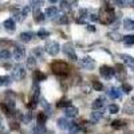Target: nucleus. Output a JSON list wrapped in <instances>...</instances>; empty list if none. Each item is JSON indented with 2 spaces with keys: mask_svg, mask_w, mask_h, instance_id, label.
I'll return each mask as SVG.
<instances>
[{
  "mask_svg": "<svg viewBox=\"0 0 134 134\" xmlns=\"http://www.w3.org/2000/svg\"><path fill=\"white\" fill-rule=\"evenodd\" d=\"M114 3L119 7H130L131 5L130 0H114Z\"/></svg>",
  "mask_w": 134,
  "mask_h": 134,
  "instance_id": "nucleus-25",
  "label": "nucleus"
},
{
  "mask_svg": "<svg viewBox=\"0 0 134 134\" xmlns=\"http://www.w3.org/2000/svg\"><path fill=\"white\" fill-rule=\"evenodd\" d=\"M62 50H63V52H64L71 60H76V59H78V58H76V52H75V50H74V47H72L71 43H66Z\"/></svg>",
  "mask_w": 134,
  "mask_h": 134,
  "instance_id": "nucleus-5",
  "label": "nucleus"
},
{
  "mask_svg": "<svg viewBox=\"0 0 134 134\" xmlns=\"http://www.w3.org/2000/svg\"><path fill=\"white\" fill-rule=\"evenodd\" d=\"M58 21H59V23H62V24H66V23H69V18H67L66 15H63V16H60L58 19Z\"/></svg>",
  "mask_w": 134,
  "mask_h": 134,
  "instance_id": "nucleus-38",
  "label": "nucleus"
},
{
  "mask_svg": "<svg viewBox=\"0 0 134 134\" xmlns=\"http://www.w3.org/2000/svg\"><path fill=\"white\" fill-rule=\"evenodd\" d=\"M121 58H122L124 63L129 67V69L134 71V58L130 57V55H127V54H122V55H121Z\"/></svg>",
  "mask_w": 134,
  "mask_h": 134,
  "instance_id": "nucleus-9",
  "label": "nucleus"
},
{
  "mask_svg": "<svg viewBox=\"0 0 134 134\" xmlns=\"http://www.w3.org/2000/svg\"><path fill=\"white\" fill-rule=\"evenodd\" d=\"M103 106H105V99H103V98H98V99H95L94 102H93V105H91L93 110H99V109H103Z\"/></svg>",
  "mask_w": 134,
  "mask_h": 134,
  "instance_id": "nucleus-16",
  "label": "nucleus"
},
{
  "mask_svg": "<svg viewBox=\"0 0 134 134\" xmlns=\"http://www.w3.org/2000/svg\"><path fill=\"white\" fill-rule=\"evenodd\" d=\"M60 9H63V11L71 9V5H69V0H62L60 2Z\"/></svg>",
  "mask_w": 134,
  "mask_h": 134,
  "instance_id": "nucleus-29",
  "label": "nucleus"
},
{
  "mask_svg": "<svg viewBox=\"0 0 134 134\" xmlns=\"http://www.w3.org/2000/svg\"><path fill=\"white\" fill-rule=\"evenodd\" d=\"M111 126H113L114 129H122V127L126 126V122L125 121H121V119H117V121L111 122Z\"/></svg>",
  "mask_w": 134,
  "mask_h": 134,
  "instance_id": "nucleus-22",
  "label": "nucleus"
},
{
  "mask_svg": "<svg viewBox=\"0 0 134 134\" xmlns=\"http://www.w3.org/2000/svg\"><path fill=\"white\" fill-rule=\"evenodd\" d=\"M87 30H88V31H93V32H94V31H95V27H94V26H91V24H88V26H87Z\"/></svg>",
  "mask_w": 134,
  "mask_h": 134,
  "instance_id": "nucleus-42",
  "label": "nucleus"
},
{
  "mask_svg": "<svg viewBox=\"0 0 134 134\" xmlns=\"http://www.w3.org/2000/svg\"><path fill=\"white\" fill-rule=\"evenodd\" d=\"M38 36H39L40 39H46V38L50 36V32H48L47 30H44V28H40V30L38 31Z\"/></svg>",
  "mask_w": 134,
  "mask_h": 134,
  "instance_id": "nucleus-26",
  "label": "nucleus"
},
{
  "mask_svg": "<svg viewBox=\"0 0 134 134\" xmlns=\"http://www.w3.org/2000/svg\"><path fill=\"white\" fill-rule=\"evenodd\" d=\"M51 70L57 75H66V74H69L70 69L64 62H54L52 66H51Z\"/></svg>",
  "mask_w": 134,
  "mask_h": 134,
  "instance_id": "nucleus-2",
  "label": "nucleus"
},
{
  "mask_svg": "<svg viewBox=\"0 0 134 134\" xmlns=\"http://www.w3.org/2000/svg\"><path fill=\"white\" fill-rule=\"evenodd\" d=\"M122 88H124V91H125L126 94H129V93L131 91V86H130L129 83H124V86H122Z\"/></svg>",
  "mask_w": 134,
  "mask_h": 134,
  "instance_id": "nucleus-37",
  "label": "nucleus"
},
{
  "mask_svg": "<svg viewBox=\"0 0 134 134\" xmlns=\"http://www.w3.org/2000/svg\"><path fill=\"white\" fill-rule=\"evenodd\" d=\"M3 85L9 86L11 85V76H3Z\"/></svg>",
  "mask_w": 134,
  "mask_h": 134,
  "instance_id": "nucleus-39",
  "label": "nucleus"
},
{
  "mask_svg": "<svg viewBox=\"0 0 134 134\" xmlns=\"http://www.w3.org/2000/svg\"><path fill=\"white\" fill-rule=\"evenodd\" d=\"M93 87L95 88L97 91H100V90H103V86L100 85L98 81H93Z\"/></svg>",
  "mask_w": 134,
  "mask_h": 134,
  "instance_id": "nucleus-32",
  "label": "nucleus"
},
{
  "mask_svg": "<svg viewBox=\"0 0 134 134\" xmlns=\"http://www.w3.org/2000/svg\"><path fill=\"white\" fill-rule=\"evenodd\" d=\"M12 55H14V59L16 62H20V60H23L26 58V50L23 47H15Z\"/></svg>",
  "mask_w": 134,
  "mask_h": 134,
  "instance_id": "nucleus-7",
  "label": "nucleus"
},
{
  "mask_svg": "<svg viewBox=\"0 0 134 134\" xmlns=\"http://www.w3.org/2000/svg\"><path fill=\"white\" fill-rule=\"evenodd\" d=\"M34 32H31V31H27V32H21L20 35H19V39L21 40V42H24V43H28V42H31L32 39H34Z\"/></svg>",
  "mask_w": 134,
  "mask_h": 134,
  "instance_id": "nucleus-11",
  "label": "nucleus"
},
{
  "mask_svg": "<svg viewBox=\"0 0 134 134\" xmlns=\"http://www.w3.org/2000/svg\"><path fill=\"white\" fill-rule=\"evenodd\" d=\"M31 119H32V114L31 113H26V115L23 117V122L24 124H28V122H31Z\"/></svg>",
  "mask_w": 134,
  "mask_h": 134,
  "instance_id": "nucleus-36",
  "label": "nucleus"
},
{
  "mask_svg": "<svg viewBox=\"0 0 134 134\" xmlns=\"http://www.w3.org/2000/svg\"><path fill=\"white\" fill-rule=\"evenodd\" d=\"M90 19H91L93 21H97V20H99V16L95 15V14H93V15H90Z\"/></svg>",
  "mask_w": 134,
  "mask_h": 134,
  "instance_id": "nucleus-40",
  "label": "nucleus"
},
{
  "mask_svg": "<svg viewBox=\"0 0 134 134\" xmlns=\"http://www.w3.org/2000/svg\"><path fill=\"white\" fill-rule=\"evenodd\" d=\"M44 15H46V18H48V19H55L59 15V9L55 8V7H48V8H46Z\"/></svg>",
  "mask_w": 134,
  "mask_h": 134,
  "instance_id": "nucleus-10",
  "label": "nucleus"
},
{
  "mask_svg": "<svg viewBox=\"0 0 134 134\" xmlns=\"http://www.w3.org/2000/svg\"><path fill=\"white\" fill-rule=\"evenodd\" d=\"M64 114H66L67 118H75V117L78 115V109L74 107V106L71 105V106H69V107H66Z\"/></svg>",
  "mask_w": 134,
  "mask_h": 134,
  "instance_id": "nucleus-12",
  "label": "nucleus"
},
{
  "mask_svg": "<svg viewBox=\"0 0 134 134\" xmlns=\"http://www.w3.org/2000/svg\"><path fill=\"white\" fill-rule=\"evenodd\" d=\"M103 117V113L100 111V109L98 111H94V113H91V121H93V124H97V122H99L100 119H102Z\"/></svg>",
  "mask_w": 134,
  "mask_h": 134,
  "instance_id": "nucleus-17",
  "label": "nucleus"
},
{
  "mask_svg": "<svg viewBox=\"0 0 134 134\" xmlns=\"http://www.w3.org/2000/svg\"><path fill=\"white\" fill-rule=\"evenodd\" d=\"M44 16H46V15H43L40 12L39 7H34V19H35L36 23H42V21L44 20Z\"/></svg>",
  "mask_w": 134,
  "mask_h": 134,
  "instance_id": "nucleus-14",
  "label": "nucleus"
},
{
  "mask_svg": "<svg viewBox=\"0 0 134 134\" xmlns=\"http://www.w3.org/2000/svg\"><path fill=\"white\" fill-rule=\"evenodd\" d=\"M44 79H46V74L40 72L39 70L34 71V81L35 82H40V81H44Z\"/></svg>",
  "mask_w": 134,
  "mask_h": 134,
  "instance_id": "nucleus-18",
  "label": "nucleus"
},
{
  "mask_svg": "<svg viewBox=\"0 0 134 134\" xmlns=\"http://www.w3.org/2000/svg\"><path fill=\"white\" fill-rule=\"evenodd\" d=\"M27 64H28V67H35V64H36L35 58H34V57H30V58L27 59Z\"/></svg>",
  "mask_w": 134,
  "mask_h": 134,
  "instance_id": "nucleus-34",
  "label": "nucleus"
},
{
  "mask_svg": "<svg viewBox=\"0 0 134 134\" xmlns=\"http://www.w3.org/2000/svg\"><path fill=\"white\" fill-rule=\"evenodd\" d=\"M11 57H12V54H11L8 50H2L0 51V59L2 60H8V59H11Z\"/></svg>",
  "mask_w": 134,
  "mask_h": 134,
  "instance_id": "nucleus-24",
  "label": "nucleus"
},
{
  "mask_svg": "<svg viewBox=\"0 0 134 134\" xmlns=\"http://www.w3.org/2000/svg\"><path fill=\"white\" fill-rule=\"evenodd\" d=\"M115 20V12L111 5H103L99 14V21L103 24H111Z\"/></svg>",
  "mask_w": 134,
  "mask_h": 134,
  "instance_id": "nucleus-1",
  "label": "nucleus"
},
{
  "mask_svg": "<svg viewBox=\"0 0 134 134\" xmlns=\"http://www.w3.org/2000/svg\"><path fill=\"white\" fill-rule=\"evenodd\" d=\"M34 54H35L38 58H43V50L40 47H36L35 50H34Z\"/></svg>",
  "mask_w": 134,
  "mask_h": 134,
  "instance_id": "nucleus-35",
  "label": "nucleus"
},
{
  "mask_svg": "<svg viewBox=\"0 0 134 134\" xmlns=\"http://www.w3.org/2000/svg\"><path fill=\"white\" fill-rule=\"evenodd\" d=\"M107 110H109L110 114H117L118 111H119V106L115 105V103H113V105H110V106L107 107Z\"/></svg>",
  "mask_w": 134,
  "mask_h": 134,
  "instance_id": "nucleus-28",
  "label": "nucleus"
},
{
  "mask_svg": "<svg viewBox=\"0 0 134 134\" xmlns=\"http://www.w3.org/2000/svg\"><path fill=\"white\" fill-rule=\"evenodd\" d=\"M2 122H3V121H2V117H0V126H2Z\"/></svg>",
  "mask_w": 134,
  "mask_h": 134,
  "instance_id": "nucleus-45",
  "label": "nucleus"
},
{
  "mask_svg": "<svg viewBox=\"0 0 134 134\" xmlns=\"http://www.w3.org/2000/svg\"><path fill=\"white\" fill-rule=\"evenodd\" d=\"M124 42H125V44L131 46V44H134V36L133 35H126V36H124Z\"/></svg>",
  "mask_w": 134,
  "mask_h": 134,
  "instance_id": "nucleus-30",
  "label": "nucleus"
},
{
  "mask_svg": "<svg viewBox=\"0 0 134 134\" xmlns=\"http://www.w3.org/2000/svg\"><path fill=\"white\" fill-rule=\"evenodd\" d=\"M81 64H82V67H85L86 70H93L94 66H95V62L90 57H85V58L81 59Z\"/></svg>",
  "mask_w": 134,
  "mask_h": 134,
  "instance_id": "nucleus-8",
  "label": "nucleus"
},
{
  "mask_svg": "<svg viewBox=\"0 0 134 134\" xmlns=\"http://www.w3.org/2000/svg\"><path fill=\"white\" fill-rule=\"evenodd\" d=\"M67 130H69L71 134H75V133H78L81 130V127L78 126V124H75V122H71L70 121V125H69V127H67Z\"/></svg>",
  "mask_w": 134,
  "mask_h": 134,
  "instance_id": "nucleus-21",
  "label": "nucleus"
},
{
  "mask_svg": "<svg viewBox=\"0 0 134 134\" xmlns=\"http://www.w3.org/2000/svg\"><path fill=\"white\" fill-rule=\"evenodd\" d=\"M26 76V67L21 64H16L12 69V74H11V78L14 81H21Z\"/></svg>",
  "mask_w": 134,
  "mask_h": 134,
  "instance_id": "nucleus-3",
  "label": "nucleus"
},
{
  "mask_svg": "<svg viewBox=\"0 0 134 134\" xmlns=\"http://www.w3.org/2000/svg\"><path fill=\"white\" fill-rule=\"evenodd\" d=\"M4 28L8 31V32H14L15 31V20L14 19H7L4 21Z\"/></svg>",
  "mask_w": 134,
  "mask_h": 134,
  "instance_id": "nucleus-15",
  "label": "nucleus"
},
{
  "mask_svg": "<svg viewBox=\"0 0 134 134\" xmlns=\"http://www.w3.org/2000/svg\"><path fill=\"white\" fill-rule=\"evenodd\" d=\"M0 86H3V76H0Z\"/></svg>",
  "mask_w": 134,
  "mask_h": 134,
  "instance_id": "nucleus-43",
  "label": "nucleus"
},
{
  "mask_svg": "<svg viewBox=\"0 0 134 134\" xmlns=\"http://www.w3.org/2000/svg\"><path fill=\"white\" fill-rule=\"evenodd\" d=\"M11 129H19V124H16V122H12V124H11Z\"/></svg>",
  "mask_w": 134,
  "mask_h": 134,
  "instance_id": "nucleus-41",
  "label": "nucleus"
},
{
  "mask_svg": "<svg viewBox=\"0 0 134 134\" xmlns=\"http://www.w3.org/2000/svg\"><path fill=\"white\" fill-rule=\"evenodd\" d=\"M70 125V121H67L66 118H59L58 119V126L59 129H67Z\"/></svg>",
  "mask_w": 134,
  "mask_h": 134,
  "instance_id": "nucleus-23",
  "label": "nucleus"
},
{
  "mask_svg": "<svg viewBox=\"0 0 134 134\" xmlns=\"http://www.w3.org/2000/svg\"><path fill=\"white\" fill-rule=\"evenodd\" d=\"M50 3H57V2H59V0H48Z\"/></svg>",
  "mask_w": 134,
  "mask_h": 134,
  "instance_id": "nucleus-44",
  "label": "nucleus"
},
{
  "mask_svg": "<svg viewBox=\"0 0 134 134\" xmlns=\"http://www.w3.org/2000/svg\"><path fill=\"white\" fill-rule=\"evenodd\" d=\"M99 74L102 75L105 79H111L113 75H115V71H114V69H111L109 66H102L99 69Z\"/></svg>",
  "mask_w": 134,
  "mask_h": 134,
  "instance_id": "nucleus-6",
  "label": "nucleus"
},
{
  "mask_svg": "<svg viewBox=\"0 0 134 134\" xmlns=\"http://www.w3.org/2000/svg\"><path fill=\"white\" fill-rule=\"evenodd\" d=\"M69 106H71V100L69 99H63L60 102H58V107H69Z\"/></svg>",
  "mask_w": 134,
  "mask_h": 134,
  "instance_id": "nucleus-31",
  "label": "nucleus"
},
{
  "mask_svg": "<svg viewBox=\"0 0 134 134\" xmlns=\"http://www.w3.org/2000/svg\"><path fill=\"white\" fill-rule=\"evenodd\" d=\"M124 27L127 31H134V20L131 19H125L124 20Z\"/></svg>",
  "mask_w": 134,
  "mask_h": 134,
  "instance_id": "nucleus-20",
  "label": "nucleus"
},
{
  "mask_svg": "<svg viewBox=\"0 0 134 134\" xmlns=\"http://www.w3.org/2000/svg\"><path fill=\"white\" fill-rule=\"evenodd\" d=\"M46 121H47V114L39 113V115H38V125H44Z\"/></svg>",
  "mask_w": 134,
  "mask_h": 134,
  "instance_id": "nucleus-27",
  "label": "nucleus"
},
{
  "mask_svg": "<svg viewBox=\"0 0 134 134\" xmlns=\"http://www.w3.org/2000/svg\"><path fill=\"white\" fill-rule=\"evenodd\" d=\"M31 8H32V7H31V4H30V5H27V7H24V9L21 11V18L24 19V18H26V16L28 15V12L31 11Z\"/></svg>",
  "mask_w": 134,
  "mask_h": 134,
  "instance_id": "nucleus-33",
  "label": "nucleus"
},
{
  "mask_svg": "<svg viewBox=\"0 0 134 134\" xmlns=\"http://www.w3.org/2000/svg\"><path fill=\"white\" fill-rule=\"evenodd\" d=\"M32 133L34 134H47V130L44 127V125H36L32 129Z\"/></svg>",
  "mask_w": 134,
  "mask_h": 134,
  "instance_id": "nucleus-19",
  "label": "nucleus"
},
{
  "mask_svg": "<svg viewBox=\"0 0 134 134\" xmlns=\"http://www.w3.org/2000/svg\"><path fill=\"white\" fill-rule=\"evenodd\" d=\"M59 50H60V46H59V43H58V42L50 40V42H47V43H46V51H47L50 55H52V57L58 55Z\"/></svg>",
  "mask_w": 134,
  "mask_h": 134,
  "instance_id": "nucleus-4",
  "label": "nucleus"
},
{
  "mask_svg": "<svg viewBox=\"0 0 134 134\" xmlns=\"http://www.w3.org/2000/svg\"><path fill=\"white\" fill-rule=\"evenodd\" d=\"M109 97L111 99H119L122 97V91L119 90V88H117V87H111L109 90Z\"/></svg>",
  "mask_w": 134,
  "mask_h": 134,
  "instance_id": "nucleus-13",
  "label": "nucleus"
}]
</instances>
